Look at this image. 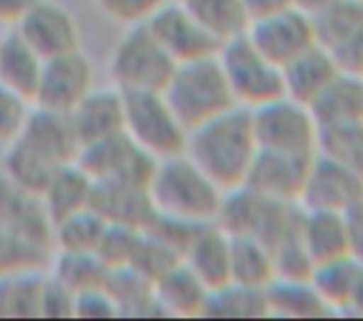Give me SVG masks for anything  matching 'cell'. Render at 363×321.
Here are the masks:
<instances>
[{"instance_id": "e0dca14e", "label": "cell", "mask_w": 363, "mask_h": 321, "mask_svg": "<svg viewBox=\"0 0 363 321\" xmlns=\"http://www.w3.org/2000/svg\"><path fill=\"white\" fill-rule=\"evenodd\" d=\"M311 160L313 155L301 157L259 150L244 187L267 197V200L284 202V205H298V197H301Z\"/></svg>"}, {"instance_id": "5b68a950", "label": "cell", "mask_w": 363, "mask_h": 321, "mask_svg": "<svg viewBox=\"0 0 363 321\" xmlns=\"http://www.w3.org/2000/svg\"><path fill=\"white\" fill-rule=\"evenodd\" d=\"M174 67L177 60L162 48L145 23L127 26L112 48L110 75L122 92H162Z\"/></svg>"}, {"instance_id": "d6986e66", "label": "cell", "mask_w": 363, "mask_h": 321, "mask_svg": "<svg viewBox=\"0 0 363 321\" xmlns=\"http://www.w3.org/2000/svg\"><path fill=\"white\" fill-rule=\"evenodd\" d=\"M229 256H232V236L217 222L194 227L187 244L182 249V261L204 281L209 291L232 279Z\"/></svg>"}, {"instance_id": "d590c367", "label": "cell", "mask_w": 363, "mask_h": 321, "mask_svg": "<svg viewBox=\"0 0 363 321\" xmlns=\"http://www.w3.org/2000/svg\"><path fill=\"white\" fill-rule=\"evenodd\" d=\"M33 102L11 87L0 85V147H8L26 127Z\"/></svg>"}, {"instance_id": "7c38bea8", "label": "cell", "mask_w": 363, "mask_h": 321, "mask_svg": "<svg viewBox=\"0 0 363 321\" xmlns=\"http://www.w3.org/2000/svg\"><path fill=\"white\" fill-rule=\"evenodd\" d=\"M363 202V175L323 155H313L306 172L298 207L323 212H348Z\"/></svg>"}, {"instance_id": "f6af8a7d", "label": "cell", "mask_w": 363, "mask_h": 321, "mask_svg": "<svg viewBox=\"0 0 363 321\" xmlns=\"http://www.w3.org/2000/svg\"><path fill=\"white\" fill-rule=\"evenodd\" d=\"M0 160H3V147H0Z\"/></svg>"}, {"instance_id": "44dd1931", "label": "cell", "mask_w": 363, "mask_h": 321, "mask_svg": "<svg viewBox=\"0 0 363 321\" xmlns=\"http://www.w3.org/2000/svg\"><path fill=\"white\" fill-rule=\"evenodd\" d=\"M152 296L160 314L202 316L209 289L184 261H174L152 279Z\"/></svg>"}, {"instance_id": "3957f363", "label": "cell", "mask_w": 363, "mask_h": 321, "mask_svg": "<svg viewBox=\"0 0 363 321\" xmlns=\"http://www.w3.org/2000/svg\"><path fill=\"white\" fill-rule=\"evenodd\" d=\"M147 195L155 217L199 227L217 222L227 192L219 190L187 152H179L155 162Z\"/></svg>"}, {"instance_id": "d4e9b609", "label": "cell", "mask_w": 363, "mask_h": 321, "mask_svg": "<svg viewBox=\"0 0 363 321\" xmlns=\"http://www.w3.org/2000/svg\"><path fill=\"white\" fill-rule=\"evenodd\" d=\"M43 62L45 60L23 40L16 28L0 38V85L11 87L30 102L40 80Z\"/></svg>"}, {"instance_id": "8fae6325", "label": "cell", "mask_w": 363, "mask_h": 321, "mask_svg": "<svg viewBox=\"0 0 363 321\" xmlns=\"http://www.w3.org/2000/svg\"><path fill=\"white\" fill-rule=\"evenodd\" d=\"M145 26L177 62L214 55L222 45L182 0H164Z\"/></svg>"}, {"instance_id": "603a6c76", "label": "cell", "mask_w": 363, "mask_h": 321, "mask_svg": "<svg viewBox=\"0 0 363 321\" xmlns=\"http://www.w3.org/2000/svg\"><path fill=\"white\" fill-rule=\"evenodd\" d=\"M296 229L313 266L348 256L346 222H343V214H338V212L303 210V207H298Z\"/></svg>"}, {"instance_id": "ffe728a7", "label": "cell", "mask_w": 363, "mask_h": 321, "mask_svg": "<svg viewBox=\"0 0 363 321\" xmlns=\"http://www.w3.org/2000/svg\"><path fill=\"white\" fill-rule=\"evenodd\" d=\"M92 210L110 224H125L145 229L155 219L147 185L130 180H105L95 182L92 190Z\"/></svg>"}, {"instance_id": "1f68e13d", "label": "cell", "mask_w": 363, "mask_h": 321, "mask_svg": "<svg viewBox=\"0 0 363 321\" xmlns=\"http://www.w3.org/2000/svg\"><path fill=\"white\" fill-rule=\"evenodd\" d=\"M316 152L363 175V120L318 127Z\"/></svg>"}, {"instance_id": "9a60e30c", "label": "cell", "mask_w": 363, "mask_h": 321, "mask_svg": "<svg viewBox=\"0 0 363 321\" xmlns=\"http://www.w3.org/2000/svg\"><path fill=\"white\" fill-rule=\"evenodd\" d=\"M316 43L326 48L343 70L361 72L363 65V3L336 0L313 18Z\"/></svg>"}, {"instance_id": "836d02e7", "label": "cell", "mask_w": 363, "mask_h": 321, "mask_svg": "<svg viewBox=\"0 0 363 321\" xmlns=\"http://www.w3.org/2000/svg\"><path fill=\"white\" fill-rule=\"evenodd\" d=\"M107 222L92 207L70 214L55 224V251H92L97 254Z\"/></svg>"}, {"instance_id": "30bf717a", "label": "cell", "mask_w": 363, "mask_h": 321, "mask_svg": "<svg viewBox=\"0 0 363 321\" xmlns=\"http://www.w3.org/2000/svg\"><path fill=\"white\" fill-rule=\"evenodd\" d=\"M92 87H95V67L82 50L48 58L43 62L33 105L40 110L67 115Z\"/></svg>"}, {"instance_id": "6da1fadb", "label": "cell", "mask_w": 363, "mask_h": 321, "mask_svg": "<svg viewBox=\"0 0 363 321\" xmlns=\"http://www.w3.org/2000/svg\"><path fill=\"white\" fill-rule=\"evenodd\" d=\"M184 152L207 172V177L222 192L244 187L259 152L252 112L237 105L192 127L187 132Z\"/></svg>"}, {"instance_id": "ac0fdd59", "label": "cell", "mask_w": 363, "mask_h": 321, "mask_svg": "<svg viewBox=\"0 0 363 321\" xmlns=\"http://www.w3.org/2000/svg\"><path fill=\"white\" fill-rule=\"evenodd\" d=\"M67 120L75 132L77 147L92 145L105 137L120 135L125 132V102H122V92L117 87L102 90V87H92L70 112Z\"/></svg>"}, {"instance_id": "ba28073f", "label": "cell", "mask_w": 363, "mask_h": 321, "mask_svg": "<svg viewBox=\"0 0 363 321\" xmlns=\"http://www.w3.org/2000/svg\"><path fill=\"white\" fill-rule=\"evenodd\" d=\"M249 112H252V125L259 150L301 157L316 155L318 122L308 105L289 95H281Z\"/></svg>"}, {"instance_id": "f1b7e54d", "label": "cell", "mask_w": 363, "mask_h": 321, "mask_svg": "<svg viewBox=\"0 0 363 321\" xmlns=\"http://www.w3.org/2000/svg\"><path fill=\"white\" fill-rule=\"evenodd\" d=\"M202 316H214V319H259V316H269L267 289L227 281V284L209 291Z\"/></svg>"}, {"instance_id": "4316f807", "label": "cell", "mask_w": 363, "mask_h": 321, "mask_svg": "<svg viewBox=\"0 0 363 321\" xmlns=\"http://www.w3.org/2000/svg\"><path fill=\"white\" fill-rule=\"evenodd\" d=\"M232 236V256H229V281L247 286L267 289L277 279V266H274V251L267 241L257 236L229 234Z\"/></svg>"}, {"instance_id": "2e32d148", "label": "cell", "mask_w": 363, "mask_h": 321, "mask_svg": "<svg viewBox=\"0 0 363 321\" xmlns=\"http://www.w3.org/2000/svg\"><path fill=\"white\" fill-rule=\"evenodd\" d=\"M0 219L23 239L55 254V227L40 195L0 172Z\"/></svg>"}, {"instance_id": "bcb514c9", "label": "cell", "mask_w": 363, "mask_h": 321, "mask_svg": "<svg viewBox=\"0 0 363 321\" xmlns=\"http://www.w3.org/2000/svg\"><path fill=\"white\" fill-rule=\"evenodd\" d=\"M361 75H363V65H361Z\"/></svg>"}, {"instance_id": "4fadbf2b", "label": "cell", "mask_w": 363, "mask_h": 321, "mask_svg": "<svg viewBox=\"0 0 363 321\" xmlns=\"http://www.w3.org/2000/svg\"><path fill=\"white\" fill-rule=\"evenodd\" d=\"M75 162L92 177V182L130 180L150 185L157 160L145 155L125 132H120V135L105 137V140L80 147Z\"/></svg>"}, {"instance_id": "d6a6232c", "label": "cell", "mask_w": 363, "mask_h": 321, "mask_svg": "<svg viewBox=\"0 0 363 321\" xmlns=\"http://www.w3.org/2000/svg\"><path fill=\"white\" fill-rule=\"evenodd\" d=\"M55 279H60L65 286H70L75 294L85 289H95L102 286L107 279V266L102 259L92 251H55L50 259Z\"/></svg>"}, {"instance_id": "f35d334b", "label": "cell", "mask_w": 363, "mask_h": 321, "mask_svg": "<svg viewBox=\"0 0 363 321\" xmlns=\"http://www.w3.org/2000/svg\"><path fill=\"white\" fill-rule=\"evenodd\" d=\"M75 316H80V319H112V316H120V311H117L110 291L102 284L75 294Z\"/></svg>"}, {"instance_id": "8d00e7d4", "label": "cell", "mask_w": 363, "mask_h": 321, "mask_svg": "<svg viewBox=\"0 0 363 321\" xmlns=\"http://www.w3.org/2000/svg\"><path fill=\"white\" fill-rule=\"evenodd\" d=\"M75 316V291L52 274H45L40 289V319H70Z\"/></svg>"}, {"instance_id": "e575fe53", "label": "cell", "mask_w": 363, "mask_h": 321, "mask_svg": "<svg viewBox=\"0 0 363 321\" xmlns=\"http://www.w3.org/2000/svg\"><path fill=\"white\" fill-rule=\"evenodd\" d=\"M52 259V251L40 249L33 241L23 239L18 232H13L6 222L0 219V276L13 271L45 269Z\"/></svg>"}, {"instance_id": "ee69618b", "label": "cell", "mask_w": 363, "mask_h": 321, "mask_svg": "<svg viewBox=\"0 0 363 321\" xmlns=\"http://www.w3.org/2000/svg\"><path fill=\"white\" fill-rule=\"evenodd\" d=\"M336 0H291V6H296L298 11H303L306 16L316 18L318 13H323L326 8H331Z\"/></svg>"}, {"instance_id": "ab89813d", "label": "cell", "mask_w": 363, "mask_h": 321, "mask_svg": "<svg viewBox=\"0 0 363 321\" xmlns=\"http://www.w3.org/2000/svg\"><path fill=\"white\" fill-rule=\"evenodd\" d=\"M343 222H346V249L348 256L363 264V202L343 212Z\"/></svg>"}, {"instance_id": "b9f144b4", "label": "cell", "mask_w": 363, "mask_h": 321, "mask_svg": "<svg viewBox=\"0 0 363 321\" xmlns=\"http://www.w3.org/2000/svg\"><path fill=\"white\" fill-rule=\"evenodd\" d=\"M244 6H247L249 16L259 18V16H267V13L279 11V8L291 6V0H244Z\"/></svg>"}, {"instance_id": "4dcf8cb0", "label": "cell", "mask_w": 363, "mask_h": 321, "mask_svg": "<svg viewBox=\"0 0 363 321\" xmlns=\"http://www.w3.org/2000/svg\"><path fill=\"white\" fill-rule=\"evenodd\" d=\"M219 43L244 36L252 23L244 0H182Z\"/></svg>"}, {"instance_id": "7bdbcfd3", "label": "cell", "mask_w": 363, "mask_h": 321, "mask_svg": "<svg viewBox=\"0 0 363 321\" xmlns=\"http://www.w3.org/2000/svg\"><path fill=\"white\" fill-rule=\"evenodd\" d=\"M346 314H353V316H363V264L358 266V274H356V281H353V289H351V299H348Z\"/></svg>"}, {"instance_id": "60d3db41", "label": "cell", "mask_w": 363, "mask_h": 321, "mask_svg": "<svg viewBox=\"0 0 363 321\" xmlns=\"http://www.w3.org/2000/svg\"><path fill=\"white\" fill-rule=\"evenodd\" d=\"M38 0H0V26L16 28L18 21L35 6Z\"/></svg>"}, {"instance_id": "52a82bcc", "label": "cell", "mask_w": 363, "mask_h": 321, "mask_svg": "<svg viewBox=\"0 0 363 321\" xmlns=\"http://www.w3.org/2000/svg\"><path fill=\"white\" fill-rule=\"evenodd\" d=\"M122 92V90H120ZM125 135L152 160L179 155L187 145V127L174 115L162 92H122Z\"/></svg>"}, {"instance_id": "cb8c5ba5", "label": "cell", "mask_w": 363, "mask_h": 321, "mask_svg": "<svg viewBox=\"0 0 363 321\" xmlns=\"http://www.w3.org/2000/svg\"><path fill=\"white\" fill-rule=\"evenodd\" d=\"M92 190H95V182L77 162H67L60 170L52 172V177L40 192V200L50 214L52 227L65 217L87 210L92 205Z\"/></svg>"}, {"instance_id": "7a4b0ae2", "label": "cell", "mask_w": 363, "mask_h": 321, "mask_svg": "<svg viewBox=\"0 0 363 321\" xmlns=\"http://www.w3.org/2000/svg\"><path fill=\"white\" fill-rule=\"evenodd\" d=\"M77 150L80 147H77L67 115L40 110L33 105L23 132L11 145L3 147L0 172L40 195L52 172L67 162H75Z\"/></svg>"}, {"instance_id": "9c48e42d", "label": "cell", "mask_w": 363, "mask_h": 321, "mask_svg": "<svg viewBox=\"0 0 363 321\" xmlns=\"http://www.w3.org/2000/svg\"><path fill=\"white\" fill-rule=\"evenodd\" d=\"M247 38L279 67L291 62L296 55L316 45V28L313 18L298 11L296 6L279 8L267 16L252 18Z\"/></svg>"}, {"instance_id": "83f0119b", "label": "cell", "mask_w": 363, "mask_h": 321, "mask_svg": "<svg viewBox=\"0 0 363 321\" xmlns=\"http://www.w3.org/2000/svg\"><path fill=\"white\" fill-rule=\"evenodd\" d=\"M269 316H291V319H313L331 314L308 279H284L277 276L267 286Z\"/></svg>"}, {"instance_id": "7402d4cb", "label": "cell", "mask_w": 363, "mask_h": 321, "mask_svg": "<svg viewBox=\"0 0 363 321\" xmlns=\"http://www.w3.org/2000/svg\"><path fill=\"white\" fill-rule=\"evenodd\" d=\"M281 70H284V95L311 107L318 100V95L336 80V75L343 67L333 60V55L326 48H321L316 43L308 50H303L301 55L294 58L291 62H286Z\"/></svg>"}, {"instance_id": "8992f818", "label": "cell", "mask_w": 363, "mask_h": 321, "mask_svg": "<svg viewBox=\"0 0 363 321\" xmlns=\"http://www.w3.org/2000/svg\"><path fill=\"white\" fill-rule=\"evenodd\" d=\"M217 58L239 107L254 110L284 95V70L249 40L247 33L224 40Z\"/></svg>"}, {"instance_id": "f546056e", "label": "cell", "mask_w": 363, "mask_h": 321, "mask_svg": "<svg viewBox=\"0 0 363 321\" xmlns=\"http://www.w3.org/2000/svg\"><path fill=\"white\" fill-rule=\"evenodd\" d=\"M45 269L0 276V319H40V289Z\"/></svg>"}, {"instance_id": "484cf974", "label": "cell", "mask_w": 363, "mask_h": 321, "mask_svg": "<svg viewBox=\"0 0 363 321\" xmlns=\"http://www.w3.org/2000/svg\"><path fill=\"white\" fill-rule=\"evenodd\" d=\"M318 127L336 122L363 120V75L353 70H341L336 80L318 95L311 105Z\"/></svg>"}, {"instance_id": "74e56055", "label": "cell", "mask_w": 363, "mask_h": 321, "mask_svg": "<svg viewBox=\"0 0 363 321\" xmlns=\"http://www.w3.org/2000/svg\"><path fill=\"white\" fill-rule=\"evenodd\" d=\"M164 0H97L100 11L107 18L122 23V26H137L145 23Z\"/></svg>"}, {"instance_id": "7dc6e473", "label": "cell", "mask_w": 363, "mask_h": 321, "mask_svg": "<svg viewBox=\"0 0 363 321\" xmlns=\"http://www.w3.org/2000/svg\"><path fill=\"white\" fill-rule=\"evenodd\" d=\"M361 3H363V0H361Z\"/></svg>"}, {"instance_id": "5bb4252c", "label": "cell", "mask_w": 363, "mask_h": 321, "mask_svg": "<svg viewBox=\"0 0 363 321\" xmlns=\"http://www.w3.org/2000/svg\"><path fill=\"white\" fill-rule=\"evenodd\" d=\"M16 31L43 60L80 50V26L57 0H38L18 21Z\"/></svg>"}, {"instance_id": "277c9868", "label": "cell", "mask_w": 363, "mask_h": 321, "mask_svg": "<svg viewBox=\"0 0 363 321\" xmlns=\"http://www.w3.org/2000/svg\"><path fill=\"white\" fill-rule=\"evenodd\" d=\"M162 95L187 130L237 107L217 53L197 60L177 62Z\"/></svg>"}]
</instances>
